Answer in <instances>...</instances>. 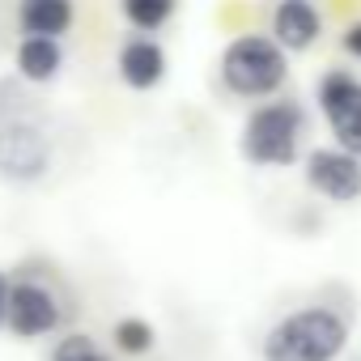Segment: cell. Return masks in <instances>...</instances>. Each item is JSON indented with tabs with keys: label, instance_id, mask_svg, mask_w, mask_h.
<instances>
[{
	"label": "cell",
	"instance_id": "obj_1",
	"mask_svg": "<svg viewBox=\"0 0 361 361\" xmlns=\"http://www.w3.org/2000/svg\"><path fill=\"white\" fill-rule=\"evenodd\" d=\"M302 136H310V115L298 98H264L247 111L238 132V153L259 170H289L302 161Z\"/></svg>",
	"mask_w": 361,
	"mask_h": 361
},
{
	"label": "cell",
	"instance_id": "obj_2",
	"mask_svg": "<svg viewBox=\"0 0 361 361\" xmlns=\"http://www.w3.org/2000/svg\"><path fill=\"white\" fill-rule=\"evenodd\" d=\"M348 348V319L331 306H298L264 336V361H336Z\"/></svg>",
	"mask_w": 361,
	"mask_h": 361
},
{
	"label": "cell",
	"instance_id": "obj_3",
	"mask_svg": "<svg viewBox=\"0 0 361 361\" xmlns=\"http://www.w3.org/2000/svg\"><path fill=\"white\" fill-rule=\"evenodd\" d=\"M221 85L234 98H276L289 81V56L268 35H234L221 51Z\"/></svg>",
	"mask_w": 361,
	"mask_h": 361
},
{
	"label": "cell",
	"instance_id": "obj_4",
	"mask_svg": "<svg viewBox=\"0 0 361 361\" xmlns=\"http://www.w3.org/2000/svg\"><path fill=\"white\" fill-rule=\"evenodd\" d=\"M51 170V136L43 128V115L35 111V98L9 115H0V178L18 188H30Z\"/></svg>",
	"mask_w": 361,
	"mask_h": 361
},
{
	"label": "cell",
	"instance_id": "obj_5",
	"mask_svg": "<svg viewBox=\"0 0 361 361\" xmlns=\"http://www.w3.org/2000/svg\"><path fill=\"white\" fill-rule=\"evenodd\" d=\"M73 306L64 302L60 285L39 272H13L9 276V319L5 327L18 340H43L68 323Z\"/></svg>",
	"mask_w": 361,
	"mask_h": 361
},
{
	"label": "cell",
	"instance_id": "obj_6",
	"mask_svg": "<svg viewBox=\"0 0 361 361\" xmlns=\"http://www.w3.org/2000/svg\"><path fill=\"white\" fill-rule=\"evenodd\" d=\"M314 106L331 132V145L361 157V77L348 68H327L314 85Z\"/></svg>",
	"mask_w": 361,
	"mask_h": 361
},
{
	"label": "cell",
	"instance_id": "obj_7",
	"mask_svg": "<svg viewBox=\"0 0 361 361\" xmlns=\"http://www.w3.org/2000/svg\"><path fill=\"white\" fill-rule=\"evenodd\" d=\"M302 178L327 204H357L361 200V157H353L336 145H314L302 157Z\"/></svg>",
	"mask_w": 361,
	"mask_h": 361
},
{
	"label": "cell",
	"instance_id": "obj_8",
	"mask_svg": "<svg viewBox=\"0 0 361 361\" xmlns=\"http://www.w3.org/2000/svg\"><path fill=\"white\" fill-rule=\"evenodd\" d=\"M268 39L285 56H306L323 39V13H319V5H314V0H276Z\"/></svg>",
	"mask_w": 361,
	"mask_h": 361
},
{
	"label": "cell",
	"instance_id": "obj_9",
	"mask_svg": "<svg viewBox=\"0 0 361 361\" xmlns=\"http://www.w3.org/2000/svg\"><path fill=\"white\" fill-rule=\"evenodd\" d=\"M166 68H170L166 47H161L157 39H149V35H132V39L119 47V56H115L119 81H123L128 90H136V94L157 90V85L166 81Z\"/></svg>",
	"mask_w": 361,
	"mask_h": 361
},
{
	"label": "cell",
	"instance_id": "obj_10",
	"mask_svg": "<svg viewBox=\"0 0 361 361\" xmlns=\"http://www.w3.org/2000/svg\"><path fill=\"white\" fill-rule=\"evenodd\" d=\"M13 64H18V77H22V81H30V85H47V81H56L60 68H64V47H60V39L26 35V39L18 43Z\"/></svg>",
	"mask_w": 361,
	"mask_h": 361
},
{
	"label": "cell",
	"instance_id": "obj_11",
	"mask_svg": "<svg viewBox=\"0 0 361 361\" xmlns=\"http://www.w3.org/2000/svg\"><path fill=\"white\" fill-rule=\"evenodd\" d=\"M22 30L26 35H43V39H60L73 30V0H22Z\"/></svg>",
	"mask_w": 361,
	"mask_h": 361
},
{
	"label": "cell",
	"instance_id": "obj_12",
	"mask_svg": "<svg viewBox=\"0 0 361 361\" xmlns=\"http://www.w3.org/2000/svg\"><path fill=\"white\" fill-rule=\"evenodd\" d=\"M111 340H115V348H119L123 357H145V353H153V344H157V327H153L149 319H140V314H123V319H115Z\"/></svg>",
	"mask_w": 361,
	"mask_h": 361
},
{
	"label": "cell",
	"instance_id": "obj_13",
	"mask_svg": "<svg viewBox=\"0 0 361 361\" xmlns=\"http://www.w3.org/2000/svg\"><path fill=\"white\" fill-rule=\"evenodd\" d=\"M119 9H123V18H128L132 30L153 35V30H161V26L174 18L178 0H119Z\"/></svg>",
	"mask_w": 361,
	"mask_h": 361
},
{
	"label": "cell",
	"instance_id": "obj_14",
	"mask_svg": "<svg viewBox=\"0 0 361 361\" xmlns=\"http://www.w3.org/2000/svg\"><path fill=\"white\" fill-rule=\"evenodd\" d=\"M47 361H115V357H111L90 331H68V336L56 340V348H51Z\"/></svg>",
	"mask_w": 361,
	"mask_h": 361
},
{
	"label": "cell",
	"instance_id": "obj_15",
	"mask_svg": "<svg viewBox=\"0 0 361 361\" xmlns=\"http://www.w3.org/2000/svg\"><path fill=\"white\" fill-rule=\"evenodd\" d=\"M340 43H344V51H348L353 60H361V22H353V26L340 35Z\"/></svg>",
	"mask_w": 361,
	"mask_h": 361
},
{
	"label": "cell",
	"instance_id": "obj_16",
	"mask_svg": "<svg viewBox=\"0 0 361 361\" xmlns=\"http://www.w3.org/2000/svg\"><path fill=\"white\" fill-rule=\"evenodd\" d=\"M9 319V272H0V327Z\"/></svg>",
	"mask_w": 361,
	"mask_h": 361
}]
</instances>
